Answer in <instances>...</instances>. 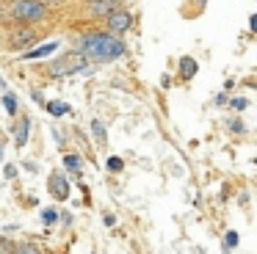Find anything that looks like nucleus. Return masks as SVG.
Segmentation results:
<instances>
[{
  "label": "nucleus",
  "instance_id": "16",
  "mask_svg": "<svg viewBox=\"0 0 257 254\" xmlns=\"http://www.w3.org/2000/svg\"><path fill=\"white\" fill-rule=\"evenodd\" d=\"M227 246H229V248L238 246V235H235V232H229V235H227Z\"/></svg>",
  "mask_w": 257,
  "mask_h": 254
},
{
  "label": "nucleus",
  "instance_id": "12",
  "mask_svg": "<svg viewBox=\"0 0 257 254\" xmlns=\"http://www.w3.org/2000/svg\"><path fill=\"white\" fill-rule=\"evenodd\" d=\"M47 110H50V113L53 116H61V113H67V105H61V102H50V105H47Z\"/></svg>",
  "mask_w": 257,
  "mask_h": 254
},
{
  "label": "nucleus",
  "instance_id": "2",
  "mask_svg": "<svg viewBox=\"0 0 257 254\" xmlns=\"http://www.w3.org/2000/svg\"><path fill=\"white\" fill-rule=\"evenodd\" d=\"M9 14L20 22H42L47 17V9L42 0H14Z\"/></svg>",
  "mask_w": 257,
  "mask_h": 254
},
{
  "label": "nucleus",
  "instance_id": "1",
  "mask_svg": "<svg viewBox=\"0 0 257 254\" xmlns=\"http://www.w3.org/2000/svg\"><path fill=\"white\" fill-rule=\"evenodd\" d=\"M80 53L91 61H116L127 53L124 42L113 33H102V31H89L80 39Z\"/></svg>",
  "mask_w": 257,
  "mask_h": 254
},
{
  "label": "nucleus",
  "instance_id": "10",
  "mask_svg": "<svg viewBox=\"0 0 257 254\" xmlns=\"http://www.w3.org/2000/svg\"><path fill=\"white\" fill-rule=\"evenodd\" d=\"M3 105H6V110L9 113H17V108H20V102H17V97H14V94H6V97H3Z\"/></svg>",
  "mask_w": 257,
  "mask_h": 254
},
{
  "label": "nucleus",
  "instance_id": "5",
  "mask_svg": "<svg viewBox=\"0 0 257 254\" xmlns=\"http://www.w3.org/2000/svg\"><path fill=\"white\" fill-rule=\"evenodd\" d=\"M56 50H58V44H56V42H47V44H42V47H34V50H28V53H25L23 58H28V61H34V58H45V55L56 53Z\"/></svg>",
  "mask_w": 257,
  "mask_h": 254
},
{
  "label": "nucleus",
  "instance_id": "13",
  "mask_svg": "<svg viewBox=\"0 0 257 254\" xmlns=\"http://www.w3.org/2000/svg\"><path fill=\"white\" fill-rule=\"evenodd\" d=\"M14 254H39V251H36V246H31V243H28V246H20Z\"/></svg>",
  "mask_w": 257,
  "mask_h": 254
},
{
  "label": "nucleus",
  "instance_id": "17",
  "mask_svg": "<svg viewBox=\"0 0 257 254\" xmlns=\"http://www.w3.org/2000/svg\"><path fill=\"white\" fill-rule=\"evenodd\" d=\"M249 28H251V31H257V14L249 17Z\"/></svg>",
  "mask_w": 257,
  "mask_h": 254
},
{
  "label": "nucleus",
  "instance_id": "19",
  "mask_svg": "<svg viewBox=\"0 0 257 254\" xmlns=\"http://www.w3.org/2000/svg\"><path fill=\"white\" fill-rule=\"evenodd\" d=\"M0 158H3V144H0Z\"/></svg>",
  "mask_w": 257,
  "mask_h": 254
},
{
  "label": "nucleus",
  "instance_id": "4",
  "mask_svg": "<svg viewBox=\"0 0 257 254\" xmlns=\"http://www.w3.org/2000/svg\"><path fill=\"white\" fill-rule=\"evenodd\" d=\"M116 9V0H89V11L94 17H108Z\"/></svg>",
  "mask_w": 257,
  "mask_h": 254
},
{
  "label": "nucleus",
  "instance_id": "3",
  "mask_svg": "<svg viewBox=\"0 0 257 254\" xmlns=\"http://www.w3.org/2000/svg\"><path fill=\"white\" fill-rule=\"evenodd\" d=\"M130 25H133V17H130V11L113 9L111 14H108V28H111L113 36H119V33H127Z\"/></svg>",
  "mask_w": 257,
  "mask_h": 254
},
{
  "label": "nucleus",
  "instance_id": "9",
  "mask_svg": "<svg viewBox=\"0 0 257 254\" xmlns=\"http://www.w3.org/2000/svg\"><path fill=\"white\" fill-rule=\"evenodd\" d=\"M34 39H36V33L34 31H20V36L17 39H14V47H23V44H28V42H34Z\"/></svg>",
  "mask_w": 257,
  "mask_h": 254
},
{
  "label": "nucleus",
  "instance_id": "20",
  "mask_svg": "<svg viewBox=\"0 0 257 254\" xmlns=\"http://www.w3.org/2000/svg\"><path fill=\"white\" fill-rule=\"evenodd\" d=\"M0 248H3V240H0Z\"/></svg>",
  "mask_w": 257,
  "mask_h": 254
},
{
  "label": "nucleus",
  "instance_id": "6",
  "mask_svg": "<svg viewBox=\"0 0 257 254\" xmlns=\"http://www.w3.org/2000/svg\"><path fill=\"white\" fill-rule=\"evenodd\" d=\"M196 69H199V66H196L194 58H183V61H180V77H183V80H191V77L196 75Z\"/></svg>",
  "mask_w": 257,
  "mask_h": 254
},
{
  "label": "nucleus",
  "instance_id": "11",
  "mask_svg": "<svg viewBox=\"0 0 257 254\" xmlns=\"http://www.w3.org/2000/svg\"><path fill=\"white\" fill-rule=\"evenodd\" d=\"M64 163H67L69 171H78L80 169V158H78V155H67V158H64Z\"/></svg>",
  "mask_w": 257,
  "mask_h": 254
},
{
  "label": "nucleus",
  "instance_id": "7",
  "mask_svg": "<svg viewBox=\"0 0 257 254\" xmlns=\"http://www.w3.org/2000/svg\"><path fill=\"white\" fill-rule=\"evenodd\" d=\"M50 185H53V193H56L58 199H67V180H64V177H53L50 180Z\"/></svg>",
  "mask_w": 257,
  "mask_h": 254
},
{
  "label": "nucleus",
  "instance_id": "8",
  "mask_svg": "<svg viewBox=\"0 0 257 254\" xmlns=\"http://www.w3.org/2000/svg\"><path fill=\"white\" fill-rule=\"evenodd\" d=\"M28 130H31V119H23L17 127V147H25V144H28Z\"/></svg>",
  "mask_w": 257,
  "mask_h": 254
},
{
  "label": "nucleus",
  "instance_id": "14",
  "mask_svg": "<svg viewBox=\"0 0 257 254\" xmlns=\"http://www.w3.org/2000/svg\"><path fill=\"white\" fill-rule=\"evenodd\" d=\"M108 169H111V171H119V169H122V160H119V158H111V160H108Z\"/></svg>",
  "mask_w": 257,
  "mask_h": 254
},
{
  "label": "nucleus",
  "instance_id": "15",
  "mask_svg": "<svg viewBox=\"0 0 257 254\" xmlns=\"http://www.w3.org/2000/svg\"><path fill=\"white\" fill-rule=\"evenodd\" d=\"M91 127H94L97 138H105V130H102V124H100V121H91Z\"/></svg>",
  "mask_w": 257,
  "mask_h": 254
},
{
  "label": "nucleus",
  "instance_id": "18",
  "mask_svg": "<svg viewBox=\"0 0 257 254\" xmlns=\"http://www.w3.org/2000/svg\"><path fill=\"white\" fill-rule=\"evenodd\" d=\"M42 3H64V0H42Z\"/></svg>",
  "mask_w": 257,
  "mask_h": 254
}]
</instances>
